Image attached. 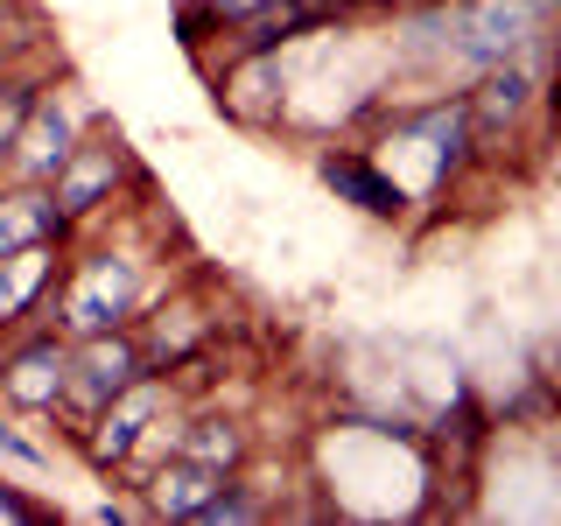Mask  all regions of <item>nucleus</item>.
Returning <instances> with one entry per match:
<instances>
[{"label":"nucleus","mask_w":561,"mask_h":526,"mask_svg":"<svg viewBox=\"0 0 561 526\" xmlns=\"http://www.w3.org/2000/svg\"><path fill=\"white\" fill-rule=\"evenodd\" d=\"M190 449H197L204 464H210V456H232V435H218V428H210V435H197V443H190Z\"/></svg>","instance_id":"obj_14"},{"label":"nucleus","mask_w":561,"mask_h":526,"mask_svg":"<svg viewBox=\"0 0 561 526\" xmlns=\"http://www.w3.org/2000/svg\"><path fill=\"white\" fill-rule=\"evenodd\" d=\"M526 105V70H491L484 92H478V119L484 127H499V119H513Z\"/></svg>","instance_id":"obj_6"},{"label":"nucleus","mask_w":561,"mask_h":526,"mask_svg":"<svg viewBox=\"0 0 561 526\" xmlns=\"http://www.w3.org/2000/svg\"><path fill=\"white\" fill-rule=\"evenodd\" d=\"M526 28H534V0H484V8L456 14V49H470V57H505V49L526 43Z\"/></svg>","instance_id":"obj_1"},{"label":"nucleus","mask_w":561,"mask_h":526,"mask_svg":"<svg viewBox=\"0 0 561 526\" xmlns=\"http://www.w3.org/2000/svg\"><path fill=\"white\" fill-rule=\"evenodd\" d=\"M28 92H8V99H0V148H8V140H14V127H22V113H28Z\"/></svg>","instance_id":"obj_12"},{"label":"nucleus","mask_w":561,"mask_h":526,"mask_svg":"<svg viewBox=\"0 0 561 526\" xmlns=\"http://www.w3.org/2000/svg\"><path fill=\"white\" fill-rule=\"evenodd\" d=\"M323 183L337 190V197H351L358 210H373V218H393V210H400V183H386V175L365 169L358 155H330V162H323Z\"/></svg>","instance_id":"obj_2"},{"label":"nucleus","mask_w":561,"mask_h":526,"mask_svg":"<svg viewBox=\"0 0 561 526\" xmlns=\"http://www.w3.org/2000/svg\"><path fill=\"white\" fill-rule=\"evenodd\" d=\"M316 22H330V0H274V8L245 14V35H239V43H245V49H274L280 35L316 28Z\"/></svg>","instance_id":"obj_4"},{"label":"nucleus","mask_w":561,"mask_h":526,"mask_svg":"<svg viewBox=\"0 0 561 526\" xmlns=\"http://www.w3.org/2000/svg\"><path fill=\"white\" fill-rule=\"evenodd\" d=\"M127 379H134V358L119 344H99L92 358H84V393L105 400V393H127Z\"/></svg>","instance_id":"obj_7"},{"label":"nucleus","mask_w":561,"mask_h":526,"mask_svg":"<svg viewBox=\"0 0 561 526\" xmlns=\"http://www.w3.org/2000/svg\"><path fill=\"white\" fill-rule=\"evenodd\" d=\"M210 499V470L204 464H175V470H162V505H169V513H197V505Z\"/></svg>","instance_id":"obj_8"},{"label":"nucleus","mask_w":561,"mask_h":526,"mask_svg":"<svg viewBox=\"0 0 561 526\" xmlns=\"http://www.w3.org/2000/svg\"><path fill=\"white\" fill-rule=\"evenodd\" d=\"M127 295H134V274L113 267V260H99V267L84 274L78 302H70V323H78V330H105L119 309H127Z\"/></svg>","instance_id":"obj_3"},{"label":"nucleus","mask_w":561,"mask_h":526,"mask_svg":"<svg viewBox=\"0 0 561 526\" xmlns=\"http://www.w3.org/2000/svg\"><path fill=\"white\" fill-rule=\"evenodd\" d=\"M245 513H253L245 499H204V505H197L190 519H210V526H218V519H245Z\"/></svg>","instance_id":"obj_13"},{"label":"nucleus","mask_w":561,"mask_h":526,"mask_svg":"<svg viewBox=\"0 0 561 526\" xmlns=\"http://www.w3.org/2000/svg\"><path fill=\"white\" fill-rule=\"evenodd\" d=\"M64 140H70V119L64 113H43V119H35V134H28V169H57L64 162Z\"/></svg>","instance_id":"obj_9"},{"label":"nucleus","mask_w":561,"mask_h":526,"mask_svg":"<svg viewBox=\"0 0 561 526\" xmlns=\"http://www.w3.org/2000/svg\"><path fill=\"white\" fill-rule=\"evenodd\" d=\"M49 365H57L49 351H35V358H22V373H14V393H22V400H49V393H57Z\"/></svg>","instance_id":"obj_11"},{"label":"nucleus","mask_w":561,"mask_h":526,"mask_svg":"<svg viewBox=\"0 0 561 526\" xmlns=\"http://www.w3.org/2000/svg\"><path fill=\"white\" fill-rule=\"evenodd\" d=\"M148 408H154V400H148V393H134V400H127V408H119L113 421H105V435H99V449H105V456H119V449H134V435H140V414H148Z\"/></svg>","instance_id":"obj_10"},{"label":"nucleus","mask_w":561,"mask_h":526,"mask_svg":"<svg viewBox=\"0 0 561 526\" xmlns=\"http://www.w3.org/2000/svg\"><path fill=\"white\" fill-rule=\"evenodd\" d=\"M113 169H119V162H113V148H99V155H84V162H78V169H70V175H64V190H57V204H64V210H84V204H92V197H99V190H105V183H113Z\"/></svg>","instance_id":"obj_5"}]
</instances>
